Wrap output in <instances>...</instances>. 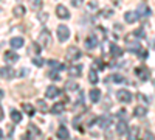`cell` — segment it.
Here are the masks:
<instances>
[{
  "mask_svg": "<svg viewBox=\"0 0 155 140\" xmlns=\"http://www.w3.org/2000/svg\"><path fill=\"white\" fill-rule=\"evenodd\" d=\"M81 58V52H79V48H76V47H68L67 48V52H65V59L68 62H74L76 59H79Z\"/></svg>",
  "mask_w": 155,
  "mask_h": 140,
  "instance_id": "6da1fadb",
  "label": "cell"
},
{
  "mask_svg": "<svg viewBox=\"0 0 155 140\" xmlns=\"http://www.w3.org/2000/svg\"><path fill=\"white\" fill-rule=\"evenodd\" d=\"M50 44H51V34H50V31L48 30H42L41 34H39V45L47 48V47H50Z\"/></svg>",
  "mask_w": 155,
  "mask_h": 140,
  "instance_id": "7a4b0ae2",
  "label": "cell"
},
{
  "mask_svg": "<svg viewBox=\"0 0 155 140\" xmlns=\"http://www.w3.org/2000/svg\"><path fill=\"white\" fill-rule=\"evenodd\" d=\"M135 75L138 76V78H140L141 81H147V80H149L150 72H149V69H147L146 66H140V67H137V69H135Z\"/></svg>",
  "mask_w": 155,
  "mask_h": 140,
  "instance_id": "3957f363",
  "label": "cell"
},
{
  "mask_svg": "<svg viewBox=\"0 0 155 140\" xmlns=\"http://www.w3.org/2000/svg\"><path fill=\"white\" fill-rule=\"evenodd\" d=\"M58 37H59L61 42L67 41L70 37V30H68L67 25H59V27H58Z\"/></svg>",
  "mask_w": 155,
  "mask_h": 140,
  "instance_id": "277c9868",
  "label": "cell"
},
{
  "mask_svg": "<svg viewBox=\"0 0 155 140\" xmlns=\"http://www.w3.org/2000/svg\"><path fill=\"white\" fill-rule=\"evenodd\" d=\"M116 98H118V101H121V103H130V101H132L130 92L126 90V89H121V90H118V94H116Z\"/></svg>",
  "mask_w": 155,
  "mask_h": 140,
  "instance_id": "5b68a950",
  "label": "cell"
},
{
  "mask_svg": "<svg viewBox=\"0 0 155 140\" xmlns=\"http://www.w3.org/2000/svg\"><path fill=\"white\" fill-rule=\"evenodd\" d=\"M150 8H149V5L147 3H144V2H141L138 6H137V14H141V16H150Z\"/></svg>",
  "mask_w": 155,
  "mask_h": 140,
  "instance_id": "8992f818",
  "label": "cell"
},
{
  "mask_svg": "<svg viewBox=\"0 0 155 140\" xmlns=\"http://www.w3.org/2000/svg\"><path fill=\"white\" fill-rule=\"evenodd\" d=\"M56 14H58V17H61V19H64V20L70 19V12H68V9L64 6V5H58V6H56Z\"/></svg>",
  "mask_w": 155,
  "mask_h": 140,
  "instance_id": "52a82bcc",
  "label": "cell"
},
{
  "mask_svg": "<svg viewBox=\"0 0 155 140\" xmlns=\"http://www.w3.org/2000/svg\"><path fill=\"white\" fill-rule=\"evenodd\" d=\"M14 75H16L14 69H11L9 66H6V67H2V69H0V76H2V78H5V80L12 78Z\"/></svg>",
  "mask_w": 155,
  "mask_h": 140,
  "instance_id": "ba28073f",
  "label": "cell"
},
{
  "mask_svg": "<svg viewBox=\"0 0 155 140\" xmlns=\"http://www.w3.org/2000/svg\"><path fill=\"white\" fill-rule=\"evenodd\" d=\"M5 62L6 64H14V62L19 61V55L16 52H5Z\"/></svg>",
  "mask_w": 155,
  "mask_h": 140,
  "instance_id": "9c48e42d",
  "label": "cell"
},
{
  "mask_svg": "<svg viewBox=\"0 0 155 140\" xmlns=\"http://www.w3.org/2000/svg\"><path fill=\"white\" fill-rule=\"evenodd\" d=\"M61 94V90L56 87V86H50L47 90H45V97L47 98H54V97H58Z\"/></svg>",
  "mask_w": 155,
  "mask_h": 140,
  "instance_id": "30bf717a",
  "label": "cell"
},
{
  "mask_svg": "<svg viewBox=\"0 0 155 140\" xmlns=\"http://www.w3.org/2000/svg\"><path fill=\"white\" fill-rule=\"evenodd\" d=\"M56 135H58V138H61V140H68V138H70L68 129L65 128V126H61V128L58 129V132H56Z\"/></svg>",
  "mask_w": 155,
  "mask_h": 140,
  "instance_id": "8fae6325",
  "label": "cell"
},
{
  "mask_svg": "<svg viewBox=\"0 0 155 140\" xmlns=\"http://www.w3.org/2000/svg\"><path fill=\"white\" fill-rule=\"evenodd\" d=\"M96 45H98V37H96V36H88L87 39H85V48L92 50V48H95Z\"/></svg>",
  "mask_w": 155,
  "mask_h": 140,
  "instance_id": "7c38bea8",
  "label": "cell"
},
{
  "mask_svg": "<svg viewBox=\"0 0 155 140\" xmlns=\"http://www.w3.org/2000/svg\"><path fill=\"white\" fill-rule=\"evenodd\" d=\"M138 14L137 12H134V11H127L126 14H124V20L127 22V23H134V22H137L138 20Z\"/></svg>",
  "mask_w": 155,
  "mask_h": 140,
  "instance_id": "4fadbf2b",
  "label": "cell"
},
{
  "mask_svg": "<svg viewBox=\"0 0 155 140\" xmlns=\"http://www.w3.org/2000/svg\"><path fill=\"white\" fill-rule=\"evenodd\" d=\"M81 72H82V66L76 64V66H71L68 69V75L73 76V78H76V76H81Z\"/></svg>",
  "mask_w": 155,
  "mask_h": 140,
  "instance_id": "5bb4252c",
  "label": "cell"
},
{
  "mask_svg": "<svg viewBox=\"0 0 155 140\" xmlns=\"http://www.w3.org/2000/svg\"><path fill=\"white\" fill-rule=\"evenodd\" d=\"M96 123L99 125V128L106 129L107 126H110V123H112V117H99V118L96 120Z\"/></svg>",
  "mask_w": 155,
  "mask_h": 140,
  "instance_id": "9a60e30c",
  "label": "cell"
},
{
  "mask_svg": "<svg viewBox=\"0 0 155 140\" xmlns=\"http://www.w3.org/2000/svg\"><path fill=\"white\" fill-rule=\"evenodd\" d=\"M48 66H50V69H53L54 72H58V70H64V69H65V66L61 64V62H59V61H56V59H50V61H48Z\"/></svg>",
  "mask_w": 155,
  "mask_h": 140,
  "instance_id": "2e32d148",
  "label": "cell"
},
{
  "mask_svg": "<svg viewBox=\"0 0 155 140\" xmlns=\"http://www.w3.org/2000/svg\"><path fill=\"white\" fill-rule=\"evenodd\" d=\"M25 12H27V9H25L23 5H16L14 8H12V14H14L16 17H22V16H25Z\"/></svg>",
  "mask_w": 155,
  "mask_h": 140,
  "instance_id": "e0dca14e",
  "label": "cell"
},
{
  "mask_svg": "<svg viewBox=\"0 0 155 140\" xmlns=\"http://www.w3.org/2000/svg\"><path fill=\"white\" fill-rule=\"evenodd\" d=\"M23 44H25V41L22 39V37H12V39L9 41V45L12 48H20V47H23Z\"/></svg>",
  "mask_w": 155,
  "mask_h": 140,
  "instance_id": "ac0fdd59",
  "label": "cell"
},
{
  "mask_svg": "<svg viewBox=\"0 0 155 140\" xmlns=\"http://www.w3.org/2000/svg\"><path fill=\"white\" fill-rule=\"evenodd\" d=\"M22 109H23V112L27 114V115H30V117H33L34 114H36L34 106H31L30 103H23V104H22Z\"/></svg>",
  "mask_w": 155,
  "mask_h": 140,
  "instance_id": "d6986e66",
  "label": "cell"
},
{
  "mask_svg": "<svg viewBox=\"0 0 155 140\" xmlns=\"http://www.w3.org/2000/svg\"><path fill=\"white\" fill-rule=\"evenodd\" d=\"M138 137V128L137 126H130L127 131V140H137Z\"/></svg>",
  "mask_w": 155,
  "mask_h": 140,
  "instance_id": "ffe728a7",
  "label": "cell"
},
{
  "mask_svg": "<svg viewBox=\"0 0 155 140\" xmlns=\"http://www.w3.org/2000/svg\"><path fill=\"white\" fill-rule=\"evenodd\" d=\"M110 55L115 56V58H120V56L123 55V48L118 47V45H115V44H112V45H110Z\"/></svg>",
  "mask_w": 155,
  "mask_h": 140,
  "instance_id": "44dd1931",
  "label": "cell"
},
{
  "mask_svg": "<svg viewBox=\"0 0 155 140\" xmlns=\"http://www.w3.org/2000/svg\"><path fill=\"white\" fill-rule=\"evenodd\" d=\"M127 131H129L127 123H126V121H120L118 126H116V132H118L120 135H124V134H127Z\"/></svg>",
  "mask_w": 155,
  "mask_h": 140,
  "instance_id": "7402d4cb",
  "label": "cell"
},
{
  "mask_svg": "<svg viewBox=\"0 0 155 140\" xmlns=\"http://www.w3.org/2000/svg\"><path fill=\"white\" fill-rule=\"evenodd\" d=\"M88 95H90V100H92L93 103H98L99 98H101V92H99V89H92Z\"/></svg>",
  "mask_w": 155,
  "mask_h": 140,
  "instance_id": "603a6c76",
  "label": "cell"
},
{
  "mask_svg": "<svg viewBox=\"0 0 155 140\" xmlns=\"http://www.w3.org/2000/svg\"><path fill=\"white\" fill-rule=\"evenodd\" d=\"M134 114L137 117H140V118H143L146 114H147V109L144 108V106H137L135 109H134Z\"/></svg>",
  "mask_w": 155,
  "mask_h": 140,
  "instance_id": "cb8c5ba5",
  "label": "cell"
},
{
  "mask_svg": "<svg viewBox=\"0 0 155 140\" xmlns=\"http://www.w3.org/2000/svg\"><path fill=\"white\" fill-rule=\"evenodd\" d=\"M11 120L14 121V123L22 121V114L19 111H16V109H11Z\"/></svg>",
  "mask_w": 155,
  "mask_h": 140,
  "instance_id": "d4e9b609",
  "label": "cell"
},
{
  "mask_svg": "<svg viewBox=\"0 0 155 140\" xmlns=\"http://www.w3.org/2000/svg\"><path fill=\"white\" fill-rule=\"evenodd\" d=\"M88 81L92 83V84H96L98 83V73H96L95 69H90V72H88Z\"/></svg>",
  "mask_w": 155,
  "mask_h": 140,
  "instance_id": "484cf974",
  "label": "cell"
},
{
  "mask_svg": "<svg viewBox=\"0 0 155 140\" xmlns=\"http://www.w3.org/2000/svg\"><path fill=\"white\" fill-rule=\"evenodd\" d=\"M64 109H65V106H64L62 103H56L53 108H51V114H62Z\"/></svg>",
  "mask_w": 155,
  "mask_h": 140,
  "instance_id": "4316f807",
  "label": "cell"
},
{
  "mask_svg": "<svg viewBox=\"0 0 155 140\" xmlns=\"http://www.w3.org/2000/svg\"><path fill=\"white\" fill-rule=\"evenodd\" d=\"M30 5H31V8H33L34 11H39V9L44 6V3L41 2V0H31V3H30Z\"/></svg>",
  "mask_w": 155,
  "mask_h": 140,
  "instance_id": "83f0119b",
  "label": "cell"
},
{
  "mask_svg": "<svg viewBox=\"0 0 155 140\" xmlns=\"http://www.w3.org/2000/svg\"><path fill=\"white\" fill-rule=\"evenodd\" d=\"M37 109H41L42 112H47L48 111V106L44 100H37Z\"/></svg>",
  "mask_w": 155,
  "mask_h": 140,
  "instance_id": "f1b7e54d",
  "label": "cell"
},
{
  "mask_svg": "<svg viewBox=\"0 0 155 140\" xmlns=\"http://www.w3.org/2000/svg\"><path fill=\"white\" fill-rule=\"evenodd\" d=\"M28 131H30V132H33L36 137L41 135V131H39V129L36 128V125H33V123H31V125H28Z\"/></svg>",
  "mask_w": 155,
  "mask_h": 140,
  "instance_id": "f546056e",
  "label": "cell"
},
{
  "mask_svg": "<svg viewBox=\"0 0 155 140\" xmlns=\"http://www.w3.org/2000/svg\"><path fill=\"white\" fill-rule=\"evenodd\" d=\"M37 19L41 20L42 23H45L48 20V14H47V12H37Z\"/></svg>",
  "mask_w": 155,
  "mask_h": 140,
  "instance_id": "4dcf8cb0",
  "label": "cell"
},
{
  "mask_svg": "<svg viewBox=\"0 0 155 140\" xmlns=\"http://www.w3.org/2000/svg\"><path fill=\"white\" fill-rule=\"evenodd\" d=\"M137 55L140 56V59H146V58H147V52H146L144 48H140L138 52H137Z\"/></svg>",
  "mask_w": 155,
  "mask_h": 140,
  "instance_id": "1f68e13d",
  "label": "cell"
},
{
  "mask_svg": "<svg viewBox=\"0 0 155 140\" xmlns=\"http://www.w3.org/2000/svg\"><path fill=\"white\" fill-rule=\"evenodd\" d=\"M33 64L37 67H42L44 66V59L42 58H33Z\"/></svg>",
  "mask_w": 155,
  "mask_h": 140,
  "instance_id": "d6a6232c",
  "label": "cell"
},
{
  "mask_svg": "<svg viewBox=\"0 0 155 140\" xmlns=\"http://www.w3.org/2000/svg\"><path fill=\"white\" fill-rule=\"evenodd\" d=\"M112 81H115V83H123V81H126L121 75H112Z\"/></svg>",
  "mask_w": 155,
  "mask_h": 140,
  "instance_id": "836d02e7",
  "label": "cell"
},
{
  "mask_svg": "<svg viewBox=\"0 0 155 140\" xmlns=\"http://www.w3.org/2000/svg\"><path fill=\"white\" fill-rule=\"evenodd\" d=\"M48 76H50L51 80H54V81H58V80H59V73H58V72H54V70H53V72H48Z\"/></svg>",
  "mask_w": 155,
  "mask_h": 140,
  "instance_id": "e575fe53",
  "label": "cell"
},
{
  "mask_svg": "<svg viewBox=\"0 0 155 140\" xmlns=\"http://www.w3.org/2000/svg\"><path fill=\"white\" fill-rule=\"evenodd\" d=\"M65 87L68 89V90H76V89H78V84H74V83H71V81H70V83H67V84H65Z\"/></svg>",
  "mask_w": 155,
  "mask_h": 140,
  "instance_id": "d590c367",
  "label": "cell"
},
{
  "mask_svg": "<svg viewBox=\"0 0 155 140\" xmlns=\"http://www.w3.org/2000/svg\"><path fill=\"white\" fill-rule=\"evenodd\" d=\"M126 114H127V112H126L124 109H121V111L118 112V117L121 118V121H126V118H127V117H126Z\"/></svg>",
  "mask_w": 155,
  "mask_h": 140,
  "instance_id": "8d00e7d4",
  "label": "cell"
},
{
  "mask_svg": "<svg viewBox=\"0 0 155 140\" xmlns=\"http://www.w3.org/2000/svg\"><path fill=\"white\" fill-rule=\"evenodd\" d=\"M112 14H113V11H112V9H109V8L102 11V16H104V17H110Z\"/></svg>",
  "mask_w": 155,
  "mask_h": 140,
  "instance_id": "74e56055",
  "label": "cell"
},
{
  "mask_svg": "<svg viewBox=\"0 0 155 140\" xmlns=\"http://www.w3.org/2000/svg\"><path fill=\"white\" fill-rule=\"evenodd\" d=\"M134 34H135L137 37H144V30H143V28H140V30H138V31H135Z\"/></svg>",
  "mask_w": 155,
  "mask_h": 140,
  "instance_id": "f35d334b",
  "label": "cell"
},
{
  "mask_svg": "<svg viewBox=\"0 0 155 140\" xmlns=\"http://www.w3.org/2000/svg\"><path fill=\"white\" fill-rule=\"evenodd\" d=\"M71 5H73L74 8H78V6L82 5V0H71Z\"/></svg>",
  "mask_w": 155,
  "mask_h": 140,
  "instance_id": "ab89813d",
  "label": "cell"
},
{
  "mask_svg": "<svg viewBox=\"0 0 155 140\" xmlns=\"http://www.w3.org/2000/svg\"><path fill=\"white\" fill-rule=\"evenodd\" d=\"M137 98H140L141 101H144V103H149V100H147V98H146L143 94H138V95H137Z\"/></svg>",
  "mask_w": 155,
  "mask_h": 140,
  "instance_id": "60d3db41",
  "label": "cell"
},
{
  "mask_svg": "<svg viewBox=\"0 0 155 140\" xmlns=\"http://www.w3.org/2000/svg\"><path fill=\"white\" fill-rule=\"evenodd\" d=\"M144 140H153V135H152L150 132H146V134H144Z\"/></svg>",
  "mask_w": 155,
  "mask_h": 140,
  "instance_id": "b9f144b4",
  "label": "cell"
},
{
  "mask_svg": "<svg viewBox=\"0 0 155 140\" xmlns=\"http://www.w3.org/2000/svg\"><path fill=\"white\" fill-rule=\"evenodd\" d=\"M22 140H30V132L23 134V135H22Z\"/></svg>",
  "mask_w": 155,
  "mask_h": 140,
  "instance_id": "7bdbcfd3",
  "label": "cell"
},
{
  "mask_svg": "<svg viewBox=\"0 0 155 140\" xmlns=\"http://www.w3.org/2000/svg\"><path fill=\"white\" fill-rule=\"evenodd\" d=\"M0 120H3V111H2V108H0Z\"/></svg>",
  "mask_w": 155,
  "mask_h": 140,
  "instance_id": "ee69618b",
  "label": "cell"
},
{
  "mask_svg": "<svg viewBox=\"0 0 155 140\" xmlns=\"http://www.w3.org/2000/svg\"><path fill=\"white\" fill-rule=\"evenodd\" d=\"M3 95H5V92H3V90H0V100L3 98Z\"/></svg>",
  "mask_w": 155,
  "mask_h": 140,
  "instance_id": "f6af8a7d",
  "label": "cell"
},
{
  "mask_svg": "<svg viewBox=\"0 0 155 140\" xmlns=\"http://www.w3.org/2000/svg\"><path fill=\"white\" fill-rule=\"evenodd\" d=\"M3 138V132H2V129H0V140Z\"/></svg>",
  "mask_w": 155,
  "mask_h": 140,
  "instance_id": "bcb514c9",
  "label": "cell"
}]
</instances>
